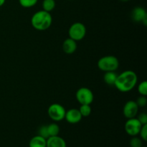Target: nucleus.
Wrapping results in <instances>:
<instances>
[{"instance_id": "1", "label": "nucleus", "mask_w": 147, "mask_h": 147, "mask_svg": "<svg viewBox=\"0 0 147 147\" xmlns=\"http://www.w3.org/2000/svg\"><path fill=\"white\" fill-rule=\"evenodd\" d=\"M137 81V75L134 71L126 70L118 75L114 86L119 91L127 93L134 88Z\"/></svg>"}, {"instance_id": "23", "label": "nucleus", "mask_w": 147, "mask_h": 147, "mask_svg": "<svg viewBox=\"0 0 147 147\" xmlns=\"http://www.w3.org/2000/svg\"><path fill=\"white\" fill-rule=\"evenodd\" d=\"M136 104L138 105V106L139 107H145L147 104V99L146 96H142L139 98H138L137 100L136 101Z\"/></svg>"}, {"instance_id": "17", "label": "nucleus", "mask_w": 147, "mask_h": 147, "mask_svg": "<svg viewBox=\"0 0 147 147\" xmlns=\"http://www.w3.org/2000/svg\"><path fill=\"white\" fill-rule=\"evenodd\" d=\"M78 110L83 117H88V116H90L92 111L91 107H90V105H88V104L81 105L80 109H79Z\"/></svg>"}, {"instance_id": "12", "label": "nucleus", "mask_w": 147, "mask_h": 147, "mask_svg": "<svg viewBox=\"0 0 147 147\" xmlns=\"http://www.w3.org/2000/svg\"><path fill=\"white\" fill-rule=\"evenodd\" d=\"M77 50V43L76 41L71 38H67L63 43V50L66 54H73Z\"/></svg>"}, {"instance_id": "18", "label": "nucleus", "mask_w": 147, "mask_h": 147, "mask_svg": "<svg viewBox=\"0 0 147 147\" xmlns=\"http://www.w3.org/2000/svg\"><path fill=\"white\" fill-rule=\"evenodd\" d=\"M38 0H19L20 5L24 8H30L36 5Z\"/></svg>"}, {"instance_id": "3", "label": "nucleus", "mask_w": 147, "mask_h": 147, "mask_svg": "<svg viewBox=\"0 0 147 147\" xmlns=\"http://www.w3.org/2000/svg\"><path fill=\"white\" fill-rule=\"evenodd\" d=\"M119 66V60L113 55H106L102 57L98 61V67L104 72L116 71Z\"/></svg>"}, {"instance_id": "7", "label": "nucleus", "mask_w": 147, "mask_h": 147, "mask_svg": "<svg viewBox=\"0 0 147 147\" xmlns=\"http://www.w3.org/2000/svg\"><path fill=\"white\" fill-rule=\"evenodd\" d=\"M142 124L139 120L135 118L129 119L125 123L124 129L128 135L131 136H137L139 134Z\"/></svg>"}, {"instance_id": "5", "label": "nucleus", "mask_w": 147, "mask_h": 147, "mask_svg": "<svg viewBox=\"0 0 147 147\" xmlns=\"http://www.w3.org/2000/svg\"><path fill=\"white\" fill-rule=\"evenodd\" d=\"M65 109L59 103H53L47 109V114L49 117L54 121H61L65 119Z\"/></svg>"}, {"instance_id": "4", "label": "nucleus", "mask_w": 147, "mask_h": 147, "mask_svg": "<svg viewBox=\"0 0 147 147\" xmlns=\"http://www.w3.org/2000/svg\"><path fill=\"white\" fill-rule=\"evenodd\" d=\"M69 37L75 41H80L86 34V27L83 23L75 22L70 27L68 30Z\"/></svg>"}, {"instance_id": "14", "label": "nucleus", "mask_w": 147, "mask_h": 147, "mask_svg": "<svg viewBox=\"0 0 147 147\" xmlns=\"http://www.w3.org/2000/svg\"><path fill=\"white\" fill-rule=\"evenodd\" d=\"M118 75L115 71H109L106 72L103 76V80L104 82L107 85L109 86H114L115 82H116V78H117Z\"/></svg>"}, {"instance_id": "13", "label": "nucleus", "mask_w": 147, "mask_h": 147, "mask_svg": "<svg viewBox=\"0 0 147 147\" xmlns=\"http://www.w3.org/2000/svg\"><path fill=\"white\" fill-rule=\"evenodd\" d=\"M47 139L37 135L32 138L29 143V147H46Z\"/></svg>"}, {"instance_id": "22", "label": "nucleus", "mask_w": 147, "mask_h": 147, "mask_svg": "<svg viewBox=\"0 0 147 147\" xmlns=\"http://www.w3.org/2000/svg\"><path fill=\"white\" fill-rule=\"evenodd\" d=\"M139 134H140V136L141 138H142V140H144V142H146L147 141V124L142 125V129H141Z\"/></svg>"}, {"instance_id": "21", "label": "nucleus", "mask_w": 147, "mask_h": 147, "mask_svg": "<svg viewBox=\"0 0 147 147\" xmlns=\"http://www.w3.org/2000/svg\"><path fill=\"white\" fill-rule=\"evenodd\" d=\"M39 136H42V137L45 138V139H47L49 137L48 131H47V125H42V126H40V129L38 130Z\"/></svg>"}, {"instance_id": "24", "label": "nucleus", "mask_w": 147, "mask_h": 147, "mask_svg": "<svg viewBox=\"0 0 147 147\" xmlns=\"http://www.w3.org/2000/svg\"><path fill=\"white\" fill-rule=\"evenodd\" d=\"M137 119L140 121V123H142V125L147 124V115L146 113H141L138 116Z\"/></svg>"}, {"instance_id": "25", "label": "nucleus", "mask_w": 147, "mask_h": 147, "mask_svg": "<svg viewBox=\"0 0 147 147\" xmlns=\"http://www.w3.org/2000/svg\"><path fill=\"white\" fill-rule=\"evenodd\" d=\"M6 0H0V7H1V6H3L4 4V3H5Z\"/></svg>"}, {"instance_id": "20", "label": "nucleus", "mask_w": 147, "mask_h": 147, "mask_svg": "<svg viewBox=\"0 0 147 147\" xmlns=\"http://www.w3.org/2000/svg\"><path fill=\"white\" fill-rule=\"evenodd\" d=\"M129 144H130L131 147H142L143 146V145H142L143 144H142V139L137 137L136 136H133V137L131 138V139L130 140Z\"/></svg>"}, {"instance_id": "16", "label": "nucleus", "mask_w": 147, "mask_h": 147, "mask_svg": "<svg viewBox=\"0 0 147 147\" xmlns=\"http://www.w3.org/2000/svg\"><path fill=\"white\" fill-rule=\"evenodd\" d=\"M55 5L56 3L55 0H43L42 4L43 10L48 12L53 11L55 8Z\"/></svg>"}, {"instance_id": "11", "label": "nucleus", "mask_w": 147, "mask_h": 147, "mask_svg": "<svg viewBox=\"0 0 147 147\" xmlns=\"http://www.w3.org/2000/svg\"><path fill=\"white\" fill-rule=\"evenodd\" d=\"M46 147H67V145L65 141L57 135L47 138Z\"/></svg>"}, {"instance_id": "26", "label": "nucleus", "mask_w": 147, "mask_h": 147, "mask_svg": "<svg viewBox=\"0 0 147 147\" xmlns=\"http://www.w3.org/2000/svg\"><path fill=\"white\" fill-rule=\"evenodd\" d=\"M121 1H129V0H121Z\"/></svg>"}, {"instance_id": "15", "label": "nucleus", "mask_w": 147, "mask_h": 147, "mask_svg": "<svg viewBox=\"0 0 147 147\" xmlns=\"http://www.w3.org/2000/svg\"><path fill=\"white\" fill-rule=\"evenodd\" d=\"M47 131H48L49 137L50 136H57L60 133V126L55 123H52L50 124L47 125Z\"/></svg>"}, {"instance_id": "6", "label": "nucleus", "mask_w": 147, "mask_h": 147, "mask_svg": "<svg viewBox=\"0 0 147 147\" xmlns=\"http://www.w3.org/2000/svg\"><path fill=\"white\" fill-rule=\"evenodd\" d=\"M76 97L78 101L80 103V105H90L93 103V99H94V96H93L92 90L86 87L79 88L76 91Z\"/></svg>"}, {"instance_id": "2", "label": "nucleus", "mask_w": 147, "mask_h": 147, "mask_svg": "<svg viewBox=\"0 0 147 147\" xmlns=\"http://www.w3.org/2000/svg\"><path fill=\"white\" fill-rule=\"evenodd\" d=\"M52 22L53 17L50 12L43 9L34 13L31 18L32 25L35 30L39 31H44L49 29Z\"/></svg>"}, {"instance_id": "19", "label": "nucleus", "mask_w": 147, "mask_h": 147, "mask_svg": "<svg viewBox=\"0 0 147 147\" xmlns=\"http://www.w3.org/2000/svg\"><path fill=\"white\" fill-rule=\"evenodd\" d=\"M138 92L141 96H147V82L142 81V83H139L138 86Z\"/></svg>"}, {"instance_id": "8", "label": "nucleus", "mask_w": 147, "mask_h": 147, "mask_svg": "<svg viewBox=\"0 0 147 147\" xmlns=\"http://www.w3.org/2000/svg\"><path fill=\"white\" fill-rule=\"evenodd\" d=\"M139 111V106L134 100H129L125 103L123 109V113L126 119L135 118Z\"/></svg>"}, {"instance_id": "10", "label": "nucleus", "mask_w": 147, "mask_h": 147, "mask_svg": "<svg viewBox=\"0 0 147 147\" xmlns=\"http://www.w3.org/2000/svg\"><path fill=\"white\" fill-rule=\"evenodd\" d=\"M131 18L136 22H142L144 20L147 18V13L144 7H136L132 10Z\"/></svg>"}, {"instance_id": "9", "label": "nucleus", "mask_w": 147, "mask_h": 147, "mask_svg": "<svg viewBox=\"0 0 147 147\" xmlns=\"http://www.w3.org/2000/svg\"><path fill=\"white\" fill-rule=\"evenodd\" d=\"M83 116L80 114V111L77 109H71L65 112V119L69 123L76 124L81 121Z\"/></svg>"}, {"instance_id": "27", "label": "nucleus", "mask_w": 147, "mask_h": 147, "mask_svg": "<svg viewBox=\"0 0 147 147\" xmlns=\"http://www.w3.org/2000/svg\"><path fill=\"white\" fill-rule=\"evenodd\" d=\"M142 147H146V146H142Z\"/></svg>"}]
</instances>
